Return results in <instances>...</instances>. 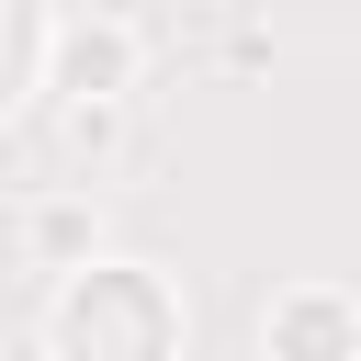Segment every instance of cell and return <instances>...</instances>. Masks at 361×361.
<instances>
[{"mask_svg": "<svg viewBox=\"0 0 361 361\" xmlns=\"http://www.w3.org/2000/svg\"><path fill=\"white\" fill-rule=\"evenodd\" d=\"M124 293H135V271H102V293L79 282V293H68V316H56V338H68V350H79V338L102 350L113 327H135L147 350H169V327H180V316H169V305H135V316H124Z\"/></svg>", "mask_w": 361, "mask_h": 361, "instance_id": "1", "label": "cell"}, {"mask_svg": "<svg viewBox=\"0 0 361 361\" xmlns=\"http://www.w3.org/2000/svg\"><path fill=\"white\" fill-rule=\"evenodd\" d=\"M34 34H45V0H0V113L23 102V68H34Z\"/></svg>", "mask_w": 361, "mask_h": 361, "instance_id": "2", "label": "cell"}]
</instances>
